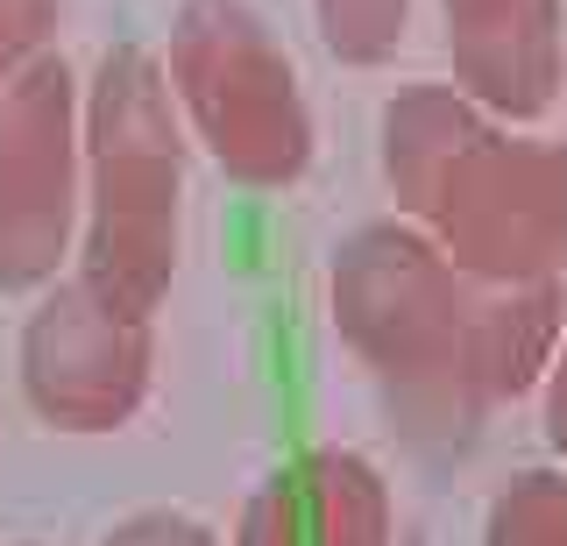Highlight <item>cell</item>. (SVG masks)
<instances>
[{
  "instance_id": "6da1fadb",
  "label": "cell",
  "mask_w": 567,
  "mask_h": 546,
  "mask_svg": "<svg viewBox=\"0 0 567 546\" xmlns=\"http://www.w3.org/2000/svg\"><path fill=\"white\" fill-rule=\"evenodd\" d=\"M333 327L369 362L404 447L419 462H454L483 440L496 404L546 377L567 333V291L475 285L425 227L377 220L333 249Z\"/></svg>"
},
{
  "instance_id": "7a4b0ae2",
  "label": "cell",
  "mask_w": 567,
  "mask_h": 546,
  "mask_svg": "<svg viewBox=\"0 0 567 546\" xmlns=\"http://www.w3.org/2000/svg\"><path fill=\"white\" fill-rule=\"evenodd\" d=\"M79 285L150 320L177 277L185 227V135L164 64L114 43L79 100Z\"/></svg>"
},
{
  "instance_id": "3957f363",
  "label": "cell",
  "mask_w": 567,
  "mask_h": 546,
  "mask_svg": "<svg viewBox=\"0 0 567 546\" xmlns=\"http://www.w3.org/2000/svg\"><path fill=\"white\" fill-rule=\"evenodd\" d=\"M171 100L206 156L248 192H284L312 164V107L248 0H185L171 22Z\"/></svg>"
},
{
  "instance_id": "277c9868",
  "label": "cell",
  "mask_w": 567,
  "mask_h": 546,
  "mask_svg": "<svg viewBox=\"0 0 567 546\" xmlns=\"http://www.w3.org/2000/svg\"><path fill=\"white\" fill-rule=\"evenodd\" d=\"M475 285H560L567 277V143L483 128L447 164L433 206L412 220Z\"/></svg>"
},
{
  "instance_id": "5b68a950",
  "label": "cell",
  "mask_w": 567,
  "mask_h": 546,
  "mask_svg": "<svg viewBox=\"0 0 567 546\" xmlns=\"http://www.w3.org/2000/svg\"><path fill=\"white\" fill-rule=\"evenodd\" d=\"M79 227V79L35 58L0 85V291L58 285Z\"/></svg>"
},
{
  "instance_id": "8992f818",
  "label": "cell",
  "mask_w": 567,
  "mask_h": 546,
  "mask_svg": "<svg viewBox=\"0 0 567 546\" xmlns=\"http://www.w3.org/2000/svg\"><path fill=\"white\" fill-rule=\"evenodd\" d=\"M156 333L150 320L106 306L93 285L64 277L22 327V398L58 433H114L150 398Z\"/></svg>"
},
{
  "instance_id": "52a82bcc",
  "label": "cell",
  "mask_w": 567,
  "mask_h": 546,
  "mask_svg": "<svg viewBox=\"0 0 567 546\" xmlns=\"http://www.w3.org/2000/svg\"><path fill=\"white\" fill-rule=\"evenodd\" d=\"M447 8L454 93L504 121H539L560 93L567 37L560 0H440Z\"/></svg>"
},
{
  "instance_id": "ba28073f",
  "label": "cell",
  "mask_w": 567,
  "mask_h": 546,
  "mask_svg": "<svg viewBox=\"0 0 567 546\" xmlns=\"http://www.w3.org/2000/svg\"><path fill=\"white\" fill-rule=\"evenodd\" d=\"M235 546H390V483L369 454L312 447L262 475Z\"/></svg>"
},
{
  "instance_id": "9c48e42d",
  "label": "cell",
  "mask_w": 567,
  "mask_h": 546,
  "mask_svg": "<svg viewBox=\"0 0 567 546\" xmlns=\"http://www.w3.org/2000/svg\"><path fill=\"white\" fill-rule=\"evenodd\" d=\"M483 128H489L483 107L461 100L454 85H404V93L383 107V178H390V192H398V206L412 220L433 206L447 164Z\"/></svg>"
},
{
  "instance_id": "30bf717a",
  "label": "cell",
  "mask_w": 567,
  "mask_h": 546,
  "mask_svg": "<svg viewBox=\"0 0 567 546\" xmlns=\"http://www.w3.org/2000/svg\"><path fill=\"white\" fill-rule=\"evenodd\" d=\"M483 546H567V475L525 468L511 490H496Z\"/></svg>"
},
{
  "instance_id": "8fae6325",
  "label": "cell",
  "mask_w": 567,
  "mask_h": 546,
  "mask_svg": "<svg viewBox=\"0 0 567 546\" xmlns=\"http://www.w3.org/2000/svg\"><path fill=\"white\" fill-rule=\"evenodd\" d=\"M312 14H319V43L341 64H383L404 43L412 0H312Z\"/></svg>"
},
{
  "instance_id": "7c38bea8",
  "label": "cell",
  "mask_w": 567,
  "mask_h": 546,
  "mask_svg": "<svg viewBox=\"0 0 567 546\" xmlns=\"http://www.w3.org/2000/svg\"><path fill=\"white\" fill-rule=\"evenodd\" d=\"M58 29V0H0V85L29 72Z\"/></svg>"
},
{
  "instance_id": "4fadbf2b",
  "label": "cell",
  "mask_w": 567,
  "mask_h": 546,
  "mask_svg": "<svg viewBox=\"0 0 567 546\" xmlns=\"http://www.w3.org/2000/svg\"><path fill=\"white\" fill-rule=\"evenodd\" d=\"M100 546H220V539H213V525L185 518V511H135Z\"/></svg>"
},
{
  "instance_id": "5bb4252c",
  "label": "cell",
  "mask_w": 567,
  "mask_h": 546,
  "mask_svg": "<svg viewBox=\"0 0 567 546\" xmlns=\"http://www.w3.org/2000/svg\"><path fill=\"white\" fill-rule=\"evenodd\" d=\"M546 440H554V454L567 462V333H560L554 362H546Z\"/></svg>"
}]
</instances>
